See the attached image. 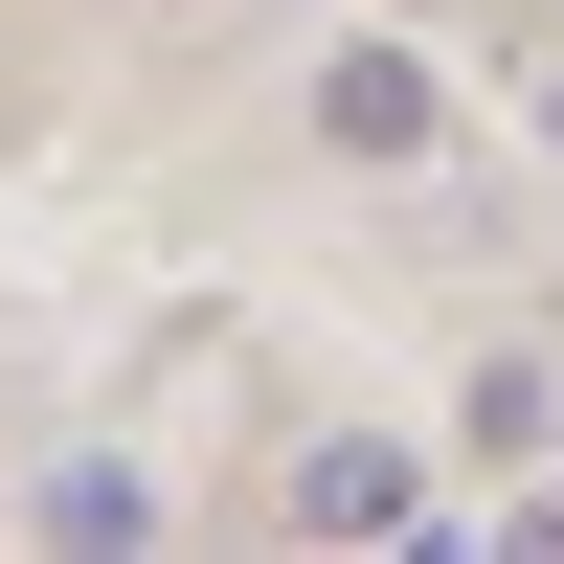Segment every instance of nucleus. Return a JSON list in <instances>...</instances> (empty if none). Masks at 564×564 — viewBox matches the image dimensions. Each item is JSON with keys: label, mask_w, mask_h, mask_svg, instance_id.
Wrapping results in <instances>:
<instances>
[{"label": "nucleus", "mask_w": 564, "mask_h": 564, "mask_svg": "<svg viewBox=\"0 0 564 564\" xmlns=\"http://www.w3.org/2000/svg\"><path fill=\"white\" fill-rule=\"evenodd\" d=\"M316 135H339V159H430V135H452V90L406 68V45H339V68H316Z\"/></svg>", "instance_id": "f257e3e1"}, {"label": "nucleus", "mask_w": 564, "mask_h": 564, "mask_svg": "<svg viewBox=\"0 0 564 564\" xmlns=\"http://www.w3.org/2000/svg\"><path fill=\"white\" fill-rule=\"evenodd\" d=\"M406 497H430V475H406V452H384V430H339V452H316V475H294V520H339V542H384V520H406Z\"/></svg>", "instance_id": "f03ea898"}, {"label": "nucleus", "mask_w": 564, "mask_h": 564, "mask_svg": "<svg viewBox=\"0 0 564 564\" xmlns=\"http://www.w3.org/2000/svg\"><path fill=\"white\" fill-rule=\"evenodd\" d=\"M45 542H159V497H135L113 452H68V475H45Z\"/></svg>", "instance_id": "7ed1b4c3"}]
</instances>
